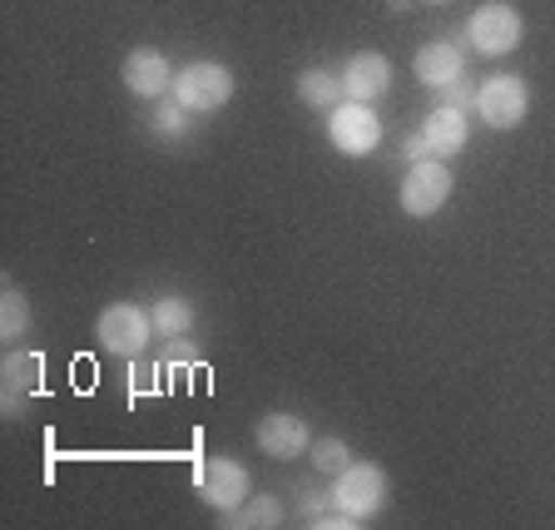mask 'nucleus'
Wrapping results in <instances>:
<instances>
[{
    "instance_id": "1",
    "label": "nucleus",
    "mask_w": 555,
    "mask_h": 530,
    "mask_svg": "<svg viewBox=\"0 0 555 530\" xmlns=\"http://www.w3.org/2000/svg\"><path fill=\"white\" fill-rule=\"evenodd\" d=\"M94 337H100V347L115 352V358H139L154 337V312L139 308V302H109V308H100V318H94Z\"/></svg>"
},
{
    "instance_id": "2",
    "label": "nucleus",
    "mask_w": 555,
    "mask_h": 530,
    "mask_svg": "<svg viewBox=\"0 0 555 530\" xmlns=\"http://www.w3.org/2000/svg\"><path fill=\"white\" fill-rule=\"evenodd\" d=\"M169 94L184 109H194V115H214V109H223L233 100V69L219 65V60H194V65H184L173 75Z\"/></svg>"
},
{
    "instance_id": "3",
    "label": "nucleus",
    "mask_w": 555,
    "mask_h": 530,
    "mask_svg": "<svg viewBox=\"0 0 555 530\" xmlns=\"http://www.w3.org/2000/svg\"><path fill=\"white\" fill-rule=\"evenodd\" d=\"M520 35H526V21H520L516 5H506V0H486L481 11L466 21V40H472L476 55H511V50L520 46Z\"/></svg>"
},
{
    "instance_id": "4",
    "label": "nucleus",
    "mask_w": 555,
    "mask_h": 530,
    "mask_svg": "<svg viewBox=\"0 0 555 530\" xmlns=\"http://www.w3.org/2000/svg\"><path fill=\"white\" fill-rule=\"evenodd\" d=\"M333 501L337 510H347V516H358L367 526L387 506V471L377 462H352L343 476H333Z\"/></svg>"
},
{
    "instance_id": "5",
    "label": "nucleus",
    "mask_w": 555,
    "mask_h": 530,
    "mask_svg": "<svg viewBox=\"0 0 555 530\" xmlns=\"http://www.w3.org/2000/svg\"><path fill=\"white\" fill-rule=\"evenodd\" d=\"M451 189H456V179H451L447 159H422L406 169L402 179V214L406 219H431V214H441L451 198Z\"/></svg>"
},
{
    "instance_id": "6",
    "label": "nucleus",
    "mask_w": 555,
    "mask_h": 530,
    "mask_svg": "<svg viewBox=\"0 0 555 530\" xmlns=\"http://www.w3.org/2000/svg\"><path fill=\"white\" fill-rule=\"evenodd\" d=\"M476 115L486 129H516L520 119L531 115V90L520 75H491V80L476 90Z\"/></svg>"
},
{
    "instance_id": "7",
    "label": "nucleus",
    "mask_w": 555,
    "mask_h": 530,
    "mask_svg": "<svg viewBox=\"0 0 555 530\" xmlns=\"http://www.w3.org/2000/svg\"><path fill=\"white\" fill-rule=\"evenodd\" d=\"M327 139H333V150L352 154V159L372 154L382 144L377 109H372V104H358V100H343L337 109H327Z\"/></svg>"
},
{
    "instance_id": "8",
    "label": "nucleus",
    "mask_w": 555,
    "mask_h": 530,
    "mask_svg": "<svg viewBox=\"0 0 555 530\" xmlns=\"http://www.w3.org/2000/svg\"><path fill=\"white\" fill-rule=\"evenodd\" d=\"M198 496L214 510H238L254 496V476L243 471V462H233V456H208V462H198Z\"/></svg>"
},
{
    "instance_id": "9",
    "label": "nucleus",
    "mask_w": 555,
    "mask_h": 530,
    "mask_svg": "<svg viewBox=\"0 0 555 530\" xmlns=\"http://www.w3.org/2000/svg\"><path fill=\"white\" fill-rule=\"evenodd\" d=\"M254 441L263 456H273V462H298L302 451L312 447V431L298 412H268V416H258Z\"/></svg>"
},
{
    "instance_id": "10",
    "label": "nucleus",
    "mask_w": 555,
    "mask_h": 530,
    "mask_svg": "<svg viewBox=\"0 0 555 530\" xmlns=\"http://www.w3.org/2000/svg\"><path fill=\"white\" fill-rule=\"evenodd\" d=\"M337 75H343V100H358V104H372V100H382V94L392 90V60L382 55V50H362V55H352Z\"/></svg>"
},
{
    "instance_id": "11",
    "label": "nucleus",
    "mask_w": 555,
    "mask_h": 530,
    "mask_svg": "<svg viewBox=\"0 0 555 530\" xmlns=\"http://www.w3.org/2000/svg\"><path fill=\"white\" fill-rule=\"evenodd\" d=\"M125 90L139 100H164L173 90V65L164 60V50L139 46L125 55Z\"/></svg>"
},
{
    "instance_id": "12",
    "label": "nucleus",
    "mask_w": 555,
    "mask_h": 530,
    "mask_svg": "<svg viewBox=\"0 0 555 530\" xmlns=\"http://www.w3.org/2000/svg\"><path fill=\"white\" fill-rule=\"evenodd\" d=\"M0 377H5V402H0L5 416H25L35 387L46 382V352H11L5 367H0Z\"/></svg>"
},
{
    "instance_id": "13",
    "label": "nucleus",
    "mask_w": 555,
    "mask_h": 530,
    "mask_svg": "<svg viewBox=\"0 0 555 530\" xmlns=\"http://www.w3.org/2000/svg\"><path fill=\"white\" fill-rule=\"evenodd\" d=\"M412 69L427 90H447L451 80H462L466 75V50L456 46V40H427V46L416 50Z\"/></svg>"
},
{
    "instance_id": "14",
    "label": "nucleus",
    "mask_w": 555,
    "mask_h": 530,
    "mask_svg": "<svg viewBox=\"0 0 555 530\" xmlns=\"http://www.w3.org/2000/svg\"><path fill=\"white\" fill-rule=\"evenodd\" d=\"M422 134H427V144H431L437 159H451V154L466 150V139H472V119H466V109L437 104V109L422 119Z\"/></svg>"
},
{
    "instance_id": "15",
    "label": "nucleus",
    "mask_w": 555,
    "mask_h": 530,
    "mask_svg": "<svg viewBox=\"0 0 555 530\" xmlns=\"http://www.w3.org/2000/svg\"><path fill=\"white\" fill-rule=\"evenodd\" d=\"M298 100L308 104V109H337V104H343V75H333V69H323V65H308L298 75Z\"/></svg>"
},
{
    "instance_id": "16",
    "label": "nucleus",
    "mask_w": 555,
    "mask_h": 530,
    "mask_svg": "<svg viewBox=\"0 0 555 530\" xmlns=\"http://www.w3.org/2000/svg\"><path fill=\"white\" fill-rule=\"evenodd\" d=\"M150 312H154V333H164V337H189L194 333V323H198L194 302H189L184 293H164Z\"/></svg>"
},
{
    "instance_id": "17",
    "label": "nucleus",
    "mask_w": 555,
    "mask_h": 530,
    "mask_svg": "<svg viewBox=\"0 0 555 530\" xmlns=\"http://www.w3.org/2000/svg\"><path fill=\"white\" fill-rule=\"evenodd\" d=\"M219 526H243V530H273L283 526V501L278 496H248L238 510H223Z\"/></svg>"
},
{
    "instance_id": "18",
    "label": "nucleus",
    "mask_w": 555,
    "mask_h": 530,
    "mask_svg": "<svg viewBox=\"0 0 555 530\" xmlns=\"http://www.w3.org/2000/svg\"><path fill=\"white\" fill-rule=\"evenodd\" d=\"M189 115H194V109H184V104L169 94V100H159V109L150 115V129L164 139V144H184L189 129H194V119Z\"/></svg>"
},
{
    "instance_id": "19",
    "label": "nucleus",
    "mask_w": 555,
    "mask_h": 530,
    "mask_svg": "<svg viewBox=\"0 0 555 530\" xmlns=\"http://www.w3.org/2000/svg\"><path fill=\"white\" fill-rule=\"evenodd\" d=\"M25 327H30V298L15 283H5L0 288V337L15 342V337H25Z\"/></svg>"
},
{
    "instance_id": "20",
    "label": "nucleus",
    "mask_w": 555,
    "mask_h": 530,
    "mask_svg": "<svg viewBox=\"0 0 555 530\" xmlns=\"http://www.w3.org/2000/svg\"><path fill=\"white\" fill-rule=\"evenodd\" d=\"M308 456H312V466H318V476H343L347 466H352V451H347L343 437H318L308 447Z\"/></svg>"
},
{
    "instance_id": "21",
    "label": "nucleus",
    "mask_w": 555,
    "mask_h": 530,
    "mask_svg": "<svg viewBox=\"0 0 555 530\" xmlns=\"http://www.w3.org/2000/svg\"><path fill=\"white\" fill-rule=\"evenodd\" d=\"M198 358H204V352H198L194 337H164V372H179V377H184Z\"/></svg>"
},
{
    "instance_id": "22",
    "label": "nucleus",
    "mask_w": 555,
    "mask_h": 530,
    "mask_svg": "<svg viewBox=\"0 0 555 530\" xmlns=\"http://www.w3.org/2000/svg\"><path fill=\"white\" fill-rule=\"evenodd\" d=\"M337 510V501H333V491H302V501H298V516H302V526H312V530H323V520Z\"/></svg>"
},
{
    "instance_id": "23",
    "label": "nucleus",
    "mask_w": 555,
    "mask_h": 530,
    "mask_svg": "<svg viewBox=\"0 0 555 530\" xmlns=\"http://www.w3.org/2000/svg\"><path fill=\"white\" fill-rule=\"evenodd\" d=\"M476 90H481V85H472L462 75V80H451L447 90H441V104H451V109H476Z\"/></svg>"
},
{
    "instance_id": "24",
    "label": "nucleus",
    "mask_w": 555,
    "mask_h": 530,
    "mask_svg": "<svg viewBox=\"0 0 555 530\" xmlns=\"http://www.w3.org/2000/svg\"><path fill=\"white\" fill-rule=\"evenodd\" d=\"M159 382H164V362H159V367H134V372H129V392L144 397V392H154Z\"/></svg>"
},
{
    "instance_id": "25",
    "label": "nucleus",
    "mask_w": 555,
    "mask_h": 530,
    "mask_svg": "<svg viewBox=\"0 0 555 530\" xmlns=\"http://www.w3.org/2000/svg\"><path fill=\"white\" fill-rule=\"evenodd\" d=\"M402 154L412 164H422V159H437V154H431V144H427V134H422V129H412V134L402 139Z\"/></svg>"
},
{
    "instance_id": "26",
    "label": "nucleus",
    "mask_w": 555,
    "mask_h": 530,
    "mask_svg": "<svg viewBox=\"0 0 555 530\" xmlns=\"http://www.w3.org/2000/svg\"><path fill=\"white\" fill-rule=\"evenodd\" d=\"M422 5H451V0H422Z\"/></svg>"
}]
</instances>
